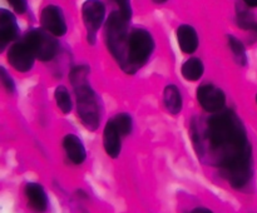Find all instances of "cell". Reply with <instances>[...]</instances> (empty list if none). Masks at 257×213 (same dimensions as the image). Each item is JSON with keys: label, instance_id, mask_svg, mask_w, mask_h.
<instances>
[{"label": "cell", "instance_id": "cell-1", "mask_svg": "<svg viewBox=\"0 0 257 213\" xmlns=\"http://www.w3.org/2000/svg\"><path fill=\"white\" fill-rule=\"evenodd\" d=\"M192 137L201 160L218 168L221 175L235 189L247 187L253 175L252 148L235 112L213 113L205 129L193 128Z\"/></svg>", "mask_w": 257, "mask_h": 213}, {"label": "cell", "instance_id": "cell-2", "mask_svg": "<svg viewBox=\"0 0 257 213\" xmlns=\"http://www.w3.org/2000/svg\"><path fill=\"white\" fill-rule=\"evenodd\" d=\"M155 49L153 38L147 30L135 29L130 34L127 48V58L122 67L128 74H135L141 67L147 63Z\"/></svg>", "mask_w": 257, "mask_h": 213}, {"label": "cell", "instance_id": "cell-3", "mask_svg": "<svg viewBox=\"0 0 257 213\" xmlns=\"http://www.w3.org/2000/svg\"><path fill=\"white\" fill-rule=\"evenodd\" d=\"M128 22L120 12H113L109 15L105 25V40L109 52L117 59L120 67H123L127 58L128 48Z\"/></svg>", "mask_w": 257, "mask_h": 213}, {"label": "cell", "instance_id": "cell-4", "mask_svg": "<svg viewBox=\"0 0 257 213\" xmlns=\"http://www.w3.org/2000/svg\"><path fill=\"white\" fill-rule=\"evenodd\" d=\"M77 93L78 115L82 119L87 129L95 130L99 127V105L94 92L88 87V84L75 88Z\"/></svg>", "mask_w": 257, "mask_h": 213}, {"label": "cell", "instance_id": "cell-5", "mask_svg": "<svg viewBox=\"0 0 257 213\" xmlns=\"http://www.w3.org/2000/svg\"><path fill=\"white\" fill-rule=\"evenodd\" d=\"M24 42L29 45L35 58L43 62L52 60L58 52V42L49 32L42 29H33L25 35Z\"/></svg>", "mask_w": 257, "mask_h": 213}, {"label": "cell", "instance_id": "cell-6", "mask_svg": "<svg viewBox=\"0 0 257 213\" xmlns=\"http://www.w3.org/2000/svg\"><path fill=\"white\" fill-rule=\"evenodd\" d=\"M83 20L87 28L88 42L94 44L95 35L105 17V7L100 0H87L82 8Z\"/></svg>", "mask_w": 257, "mask_h": 213}, {"label": "cell", "instance_id": "cell-7", "mask_svg": "<svg viewBox=\"0 0 257 213\" xmlns=\"http://www.w3.org/2000/svg\"><path fill=\"white\" fill-rule=\"evenodd\" d=\"M197 100L201 107L210 113L221 112L225 105L226 95L213 84H203L197 89Z\"/></svg>", "mask_w": 257, "mask_h": 213}, {"label": "cell", "instance_id": "cell-8", "mask_svg": "<svg viewBox=\"0 0 257 213\" xmlns=\"http://www.w3.org/2000/svg\"><path fill=\"white\" fill-rule=\"evenodd\" d=\"M35 55L25 42L15 43L8 52V60L18 72H28L34 65Z\"/></svg>", "mask_w": 257, "mask_h": 213}, {"label": "cell", "instance_id": "cell-9", "mask_svg": "<svg viewBox=\"0 0 257 213\" xmlns=\"http://www.w3.org/2000/svg\"><path fill=\"white\" fill-rule=\"evenodd\" d=\"M40 23L47 32L55 37H62L67 33V23H65L63 12L55 5H48L43 9L40 14Z\"/></svg>", "mask_w": 257, "mask_h": 213}, {"label": "cell", "instance_id": "cell-10", "mask_svg": "<svg viewBox=\"0 0 257 213\" xmlns=\"http://www.w3.org/2000/svg\"><path fill=\"white\" fill-rule=\"evenodd\" d=\"M25 197H27L28 207L34 213H44L48 209V195L44 187L39 183L29 182L25 185Z\"/></svg>", "mask_w": 257, "mask_h": 213}, {"label": "cell", "instance_id": "cell-11", "mask_svg": "<svg viewBox=\"0 0 257 213\" xmlns=\"http://www.w3.org/2000/svg\"><path fill=\"white\" fill-rule=\"evenodd\" d=\"M120 135L119 130L115 127L113 119L108 120L105 124L104 133H103V144H104V149L107 154L110 158H118L122 150V142H120Z\"/></svg>", "mask_w": 257, "mask_h": 213}, {"label": "cell", "instance_id": "cell-12", "mask_svg": "<svg viewBox=\"0 0 257 213\" xmlns=\"http://www.w3.org/2000/svg\"><path fill=\"white\" fill-rule=\"evenodd\" d=\"M63 148L68 159L74 164H82L87 158V150L82 140L74 134H67L63 138Z\"/></svg>", "mask_w": 257, "mask_h": 213}, {"label": "cell", "instance_id": "cell-13", "mask_svg": "<svg viewBox=\"0 0 257 213\" xmlns=\"http://www.w3.org/2000/svg\"><path fill=\"white\" fill-rule=\"evenodd\" d=\"M18 33H19V29H18L14 15L8 10L2 9V12H0V44H2V49L8 43L13 42L18 37Z\"/></svg>", "mask_w": 257, "mask_h": 213}, {"label": "cell", "instance_id": "cell-14", "mask_svg": "<svg viewBox=\"0 0 257 213\" xmlns=\"http://www.w3.org/2000/svg\"><path fill=\"white\" fill-rule=\"evenodd\" d=\"M177 40L181 50L191 54L198 48V35L191 25L183 24L177 29Z\"/></svg>", "mask_w": 257, "mask_h": 213}, {"label": "cell", "instance_id": "cell-15", "mask_svg": "<svg viewBox=\"0 0 257 213\" xmlns=\"http://www.w3.org/2000/svg\"><path fill=\"white\" fill-rule=\"evenodd\" d=\"M166 108L171 114H178L182 109V97H181L180 89L176 85H167L163 94Z\"/></svg>", "mask_w": 257, "mask_h": 213}, {"label": "cell", "instance_id": "cell-16", "mask_svg": "<svg viewBox=\"0 0 257 213\" xmlns=\"http://www.w3.org/2000/svg\"><path fill=\"white\" fill-rule=\"evenodd\" d=\"M182 75L190 82L198 80L203 75V63L198 58H191L182 65Z\"/></svg>", "mask_w": 257, "mask_h": 213}, {"label": "cell", "instance_id": "cell-17", "mask_svg": "<svg viewBox=\"0 0 257 213\" xmlns=\"http://www.w3.org/2000/svg\"><path fill=\"white\" fill-rule=\"evenodd\" d=\"M55 100H57V105L64 114L69 113L72 110L73 103L72 98H70L69 92L65 87L60 85L55 89Z\"/></svg>", "mask_w": 257, "mask_h": 213}, {"label": "cell", "instance_id": "cell-18", "mask_svg": "<svg viewBox=\"0 0 257 213\" xmlns=\"http://www.w3.org/2000/svg\"><path fill=\"white\" fill-rule=\"evenodd\" d=\"M228 45H230V49L236 62L240 65H245L246 62H247V58H246V50L242 43L237 38L230 35L228 37Z\"/></svg>", "mask_w": 257, "mask_h": 213}, {"label": "cell", "instance_id": "cell-19", "mask_svg": "<svg viewBox=\"0 0 257 213\" xmlns=\"http://www.w3.org/2000/svg\"><path fill=\"white\" fill-rule=\"evenodd\" d=\"M113 122H114L115 127H117V129L119 130L122 137H125V135H128L131 132H132V128H133L132 118H131L127 113H119V114H117L114 118H113Z\"/></svg>", "mask_w": 257, "mask_h": 213}, {"label": "cell", "instance_id": "cell-20", "mask_svg": "<svg viewBox=\"0 0 257 213\" xmlns=\"http://www.w3.org/2000/svg\"><path fill=\"white\" fill-rule=\"evenodd\" d=\"M88 74H89V68L85 67V65L74 68L72 73H70V82L73 83L74 88L87 84Z\"/></svg>", "mask_w": 257, "mask_h": 213}, {"label": "cell", "instance_id": "cell-21", "mask_svg": "<svg viewBox=\"0 0 257 213\" xmlns=\"http://www.w3.org/2000/svg\"><path fill=\"white\" fill-rule=\"evenodd\" d=\"M237 23L243 29H255V28H257L253 15L246 9H238Z\"/></svg>", "mask_w": 257, "mask_h": 213}, {"label": "cell", "instance_id": "cell-22", "mask_svg": "<svg viewBox=\"0 0 257 213\" xmlns=\"http://www.w3.org/2000/svg\"><path fill=\"white\" fill-rule=\"evenodd\" d=\"M117 4L119 7V12L127 20L132 18V7H131V0H117Z\"/></svg>", "mask_w": 257, "mask_h": 213}, {"label": "cell", "instance_id": "cell-23", "mask_svg": "<svg viewBox=\"0 0 257 213\" xmlns=\"http://www.w3.org/2000/svg\"><path fill=\"white\" fill-rule=\"evenodd\" d=\"M0 77H2V82L3 84H4V87L7 88L8 92L12 93L13 90H14V82H13V79L10 78V75L8 74L7 70H5L4 68L0 69Z\"/></svg>", "mask_w": 257, "mask_h": 213}, {"label": "cell", "instance_id": "cell-24", "mask_svg": "<svg viewBox=\"0 0 257 213\" xmlns=\"http://www.w3.org/2000/svg\"><path fill=\"white\" fill-rule=\"evenodd\" d=\"M13 9L18 13V14H23L27 10V0H8Z\"/></svg>", "mask_w": 257, "mask_h": 213}, {"label": "cell", "instance_id": "cell-25", "mask_svg": "<svg viewBox=\"0 0 257 213\" xmlns=\"http://www.w3.org/2000/svg\"><path fill=\"white\" fill-rule=\"evenodd\" d=\"M190 213H213V212L206 207H196L193 208Z\"/></svg>", "mask_w": 257, "mask_h": 213}, {"label": "cell", "instance_id": "cell-26", "mask_svg": "<svg viewBox=\"0 0 257 213\" xmlns=\"http://www.w3.org/2000/svg\"><path fill=\"white\" fill-rule=\"evenodd\" d=\"M243 3H245L247 7H251V8L257 7V0H243Z\"/></svg>", "mask_w": 257, "mask_h": 213}, {"label": "cell", "instance_id": "cell-27", "mask_svg": "<svg viewBox=\"0 0 257 213\" xmlns=\"http://www.w3.org/2000/svg\"><path fill=\"white\" fill-rule=\"evenodd\" d=\"M153 2H155L156 4H163V3H166L167 0H153Z\"/></svg>", "mask_w": 257, "mask_h": 213}, {"label": "cell", "instance_id": "cell-28", "mask_svg": "<svg viewBox=\"0 0 257 213\" xmlns=\"http://www.w3.org/2000/svg\"><path fill=\"white\" fill-rule=\"evenodd\" d=\"M256 99H257V97H256Z\"/></svg>", "mask_w": 257, "mask_h": 213}]
</instances>
